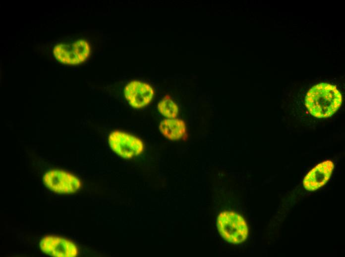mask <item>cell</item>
<instances>
[{
    "label": "cell",
    "instance_id": "obj_9",
    "mask_svg": "<svg viewBox=\"0 0 345 257\" xmlns=\"http://www.w3.org/2000/svg\"><path fill=\"white\" fill-rule=\"evenodd\" d=\"M159 129L163 135L171 140L185 139L187 137L186 125L181 119H164L160 124Z\"/></svg>",
    "mask_w": 345,
    "mask_h": 257
},
{
    "label": "cell",
    "instance_id": "obj_6",
    "mask_svg": "<svg viewBox=\"0 0 345 257\" xmlns=\"http://www.w3.org/2000/svg\"><path fill=\"white\" fill-rule=\"evenodd\" d=\"M40 246L43 252L53 257H74L78 254L77 247L72 242L56 236L44 237Z\"/></svg>",
    "mask_w": 345,
    "mask_h": 257
},
{
    "label": "cell",
    "instance_id": "obj_5",
    "mask_svg": "<svg viewBox=\"0 0 345 257\" xmlns=\"http://www.w3.org/2000/svg\"><path fill=\"white\" fill-rule=\"evenodd\" d=\"M43 181L48 188L59 193H74L81 187V182L77 177L59 170L47 172L43 176Z\"/></svg>",
    "mask_w": 345,
    "mask_h": 257
},
{
    "label": "cell",
    "instance_id": "obj_7",
    "mask_svg": "<svg viewBox=\"0 0 345 257\" xmlns=\"http://www.w3.org/2000/svg\"><path fill=\"white\" fill-rule=\"evenodd\" d=\"M124 94L132 107L141 108L151 101L154 91L150 85L135 80L127 84L124 89Z\"/></svg>",
    "mask_w": 345,
    "mask_h": 257
},
{
    "label": "cell",
    "instance_id": "obj_10",
    "mask_svg": "<svg viewBox=\"0 0 345 257\" xmlns=\"http://www.w3.org/2000/svg\"><path fill=\"white\" fill-rule=\"evenodd\" d=\"M160 113L168 119L175 118L178 113V107L171 96L166 95L158 104Z\"/></svg>",
    "mask_w": 345,
    "mask_h": 257
},
{
    "label": "cell",
    "instance_id": "obj_1",
    "mask_svg": "<svg viewBox=\"0 0 345 257\" xmlns=\"http://www.w3.org/2000/svg\"><path fill=\"white\" fill-rule=\"evenodd\" d=\"M342 101V95L336 86L321 83L308 91L305 105L313 116L322 118L334 114L340 107Z\"/></svg>",
    "mask_w": 345,
    "mask_h": 257
},
{
    "label": "cell",
    "instance_id": "obj_4",
    "mask_svg": "<svg viewBox=\"0 0 345 257\" xmlns=\"http://www.w3.org/2000/svg\"><path fill=\"white\" fill-rule=\"evenodd\" d=\"M108 141L113 151L125 159L137 156L144 150V144L140 139L121 131H112L109 135Z\"/></svg>",
    "mask_w": 345,
    "mask_h": 257
},
{
    "label": "cell",
    "instance_id": "obj_8",
    "mask_svg": "<svg viewBox=\"0 0 345 257\" xmlns=\"http://www.w3.org/2000/svg\"><path fill=\"white\" fill-rule=\"evenodd\" d=\"M334 168V163L329 160L317 165L305 176L303 180L304 188L313 191L323 186L330 178Z\"/></svg>",
    "mask_w": 345,
    "mask_h": 257
},
{
    "label": "cell",
    "instance_id": "obj_2",
    "mask_svg": "<svg viewBox=\"0 0 345 257\" xmlns=\"http://www.w3.org/2000/svg\"><path fill=\"white\" fill-rule=\"evenodd\" d=\"M217 226L221 236L232 244L244 242L248 235L245 219L240 214L232 211H225L219 214Z\"/></svg>",
    "mask_w": 345,
    "mask_h": 257
},
{
    "label": "cell",
    "instance_id": "obj_3",
    "mask_svg": "<svg viewBox=\"0 0 345 257\" xmlns=\"http://www.w3.org/2000/svg\"><path fill=\"white\" fill-rule=\"evenodd\" d=\"M91 47L84 39L74 42H63L55 45L53 54L60 63L68 65H77L85 61L89 57Z\"/></svg>",
    "mask_w": 345,
    "mask_h": 257
}]
</instances>
